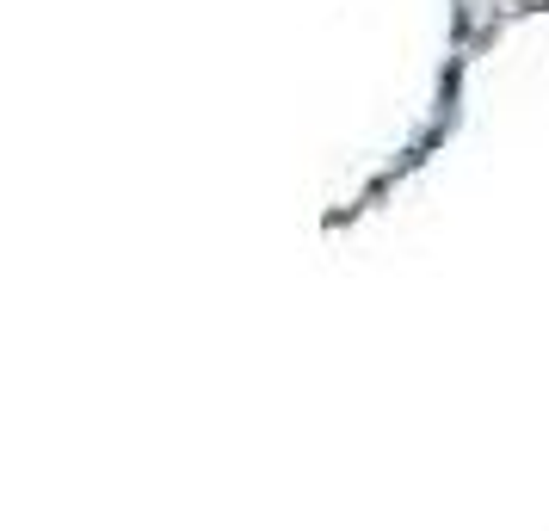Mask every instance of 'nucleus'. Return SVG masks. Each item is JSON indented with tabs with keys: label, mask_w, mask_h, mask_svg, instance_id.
<instances>
[]
</instances>
